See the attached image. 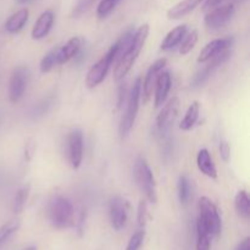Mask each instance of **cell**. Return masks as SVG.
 Returning <instances> with one entry per match:
<instances>
[{
  "mask_svg": "<svg viewBox=\"0 0 250 250\" xmlns=\"http://www.w3.org/2000/svg\"><path fill=\"white\" fill-rule=\"evenodd\" d=\"M148 34H149L148 24H143V26H141L136 32H134L133 44H132L129 51L126 54V55L122 56L120 60L116 61V66H115V71H114V78L116 82L124 80L125 76L131 71L132 66H133V63L136 62V60L138 59L139 54H141L142 49H143L144 44H146V38H148Z\"/></svg>",
  "mask_w": 250,
  "mask_h": 250,
  "instance_id": "6da1fadb",
  "label": "cell"
},
{
  "mask_svg": "<svg viewBox=\"0 0 250 250\" xmlns=\"http://www.w3.org/2000/svg\"><path fill=\"white\" fill-rule=\"evenodd\" d=\"M49 220L58 229H70L75 225V210L67 198L58 195L49 204Z\"/></svg>",
  "mask_w": 250,
  "mask_h": 250,
  "instance_id": "7a4b0ae2",
  "label": "cell"
},
{
  "mask_svg": "<svg viewBox=\"0 0 250 250\" xmlns=\"http://www.w3.org/2000/svg\"><path fill=\"white\" fill-rule=\"evenodd\" d=\"M134 180H136L137 186L144 193L146 200L149 203L155 204L158 202V195H156V185L155 178H154L153 171L149 167L148 163L144 158L139 156L134 164Z\"/></svg>",
  "mask_w": 250,
  "mask_h": 250,
  "instance_id": "3957f363",
  "label": "cell"
},
{
  "mask_svg": "<svg viewBox=\"0 0 250 250\" xmlns=\"http://www.w3.org/2000/svg\"><path fill=\"white\" fill-rule=\"evenodd\" d=\"M141 88L142 80L141 78H137L136 82L132 85L131 90H129L126 112L124 114L121 122H120L119 131L121 138H125V137L129 133V131H131L132 127H133L134 121H136V117L139 109V102H141Z\"/></svg>",
  "mask_w": 250,
  "mask_h": 250,
  "instance_id": "277c9868",
  "label": "cell"
},
{
  "mask_svg": "<svg viewBox=\"0 0 250 250\" xmlns=\"http://www.w3.org/2000/svg\"><path fill=\"white\" fill-rule=\"evenodd\" d=\"M115 56H116V44H114L109 49V51L88 71L87 77H85V84L88 88L93 89L105 80L110 70V66L112 65V62H115Z\"/></svg>",
  "mask_w": 250,
  "mask_h": 250,
  "instance_id": "5b68a950",
  "label": "cell"
},
{
  "mask_svg": "<svg viewBox=\"0 0 250 250\" xmlns=\"http://www.w3.org/2000/svg\"><path fill=\"white\" fill-rule=\"evenodd\" d=\"M199 211L200 214L198 219L207 227L210 236H219L220 232H221V219H220L216 205L208 197H202L199 199Z\"/></svg>",
  "mask_w": 250,
  "mask_h": 250,
  "instance_id": "8992f818",
  "label": "cell"
},
{
  "mask_svg": "<svg viewBox=\"0 0 250 250\" xmlns=\"http://www.w3.org/2000/svg\"><path fill=\"white\" fill-rule=\"evenodd\" d=\"M229 56H231V50H229V49H226V50L222 51V53H220L219 55H216V56H214L212 59H210L209 63H208L204 68H202L199 72L195 73L194 77H193V80L190 81V87L192 88L202 87V85L204 84L208 80H209L210 76H211L212 73H214L215 71H216L217 68L222 65V63H225L227 60H229Z\"/></svg>",
  "mask_w": 250,
  "mask_h": 250,
  "instance_id": "52a82bcc",
  "label": "cell"
},
{
  "mask_svg": "<svg viewBox=\"0 0 250 250\" xmlns=\"http://www.w3.org/2000/svg\"><path fill=\"white\" fill-rule=\"evenodd\" d=\"M234 14V5L233 4H226L222 6L215 7L210 12H208L207 16L204 19L205 27L209 31H217V29L222 28L229 20L232 19Z\"/></svg>",
  "mask_w": 250,
  "mask_h": 250,
  "instance_id": "ba28073f",
  "label": "cell"
},
{
  "mask_svg": "<svg viewBox=\"0 0 250 250\" xmlns=\"http://www.w3.org/2000/svg\"><path fill=\"white\" fill-rule=\"evenodd\" d=\"M178 105H180L178 98H172V99L168 100L167 104L164 105L160 114L158 115V119H156V127H158V131L161 136H166V134L170 132L173 121H175L176 119Z\"/></svg>",
  "mask_w": 250,
  "mask_h": 250,
  "instance_id": "9c48e42d",
  "label": "cell"
},
{
  "mask_svg": "<svg viewBox=\"0 0 250 250\" xmlns=\"http://www.w3.org/2000/svg\"><path fill=\"white\" fill-rule=\"evenodd\" d=\"M28 77L29 72L26 67L21 66V67H17L14 71L11 76V80H10V85H9V99L11 103H17L21 100V98L23 97L24 90H26L27 83H28Z\"/></svg>",
  "mask_w": 250,
  "mask_h": 250,
  "instance_id": "30bf717a",
  "label": "cell"
},
{
  "mask_svg": "<svg viewBox=\"0 0 250 250\" xmlns=\"http://www.w3.org/2000/svg\"><path fill=\"white\" fill-rule=\"evenodd\" d=\"M166 62H167V60H166L165 58L159 59V60H156L155 62L149 67L141 88V98L143 99V104H146V103L150 100L153 90L154 88H155V83L156 80H158L159 73L164 70V67L166 66Z\"/></svg>",
  "mask_w": 250,
  "mask_h": 250,
  "instance_id": "8fae6325",
  "label": "cell"
},
{
  "mask_svg": "<svg viewBox=\"0 0 250 250\" xmlns=\"http://www.w3.org/2000/svg\"><path fill=\"white\" fill-rule=\"evenodd\" d=\"M68 161L71 167L77 170L80 168L83 160V134L81 129H73L67 137Z\"/></svg>",
  "mask_w": 250,
  "mask_h": 250,
  "instance_id": "7c38bea8",
  "label": "cell"
},
{
  "mask_svg": "<svg viewBox=\"0 0 250 250\" xmlns=\"http://www.w3.org/2000/svg\"><path fill=\"white\" fill-rule=\"evenodd\" d=\"M110 222L115 231H120L126 226L127 222V208L126 202L120 195H115L109 203Z\"/></svg>",
  "mask_w": 250,
  "mask_h": 250,
  "instance_id": "4fadbf2b",
  "label": "cell"
},
{
  "mask_svg": "<svg viewBox=\"0 0 250 250\" xmlns=\"http://www.w3.org/2000/svg\"><path fill=\"white\" fill-rule=\"evenodd\" d=\"M232 44V39L229 38H219L214 39L210 43H208L204 46L202 51H200L199 56H198V62L204 63L207 61H209L210 59H212L214 56L219 55L220 53H222L224 50L229 49Z\"/></svg>",
  "mask_w": 250,
  "mask_h": 250,
  "instance_id": "5bb4252c",
  "label": "cell"
},
{
  "mask_svg": "<svg viewBox=\"0 0 250 250\" xmlns=\"http://www.w3.org/2000/svg\"><path fill=\"white\" fill-rule=\"evenodd\" d=\"M171 84H172V81H171L170 73L161 71L155 83V100H154L155 107H160L165 104L168 93H170Z\"/></svg>",
  "mask_w": 250,
  "mask_h": 250,
  "instance_id": "9a60e30c",
  "label": "cell"
},
{
  "mask_svg": "<svg viewBox=\"0 0 250 250\" xmlns=\"http://www.w3.org/2000/svg\"><path fill=\"white\" fill-rule=\"evenodd\" d=\"M54 23V14L50 10H46L44 11L41 16L38 17V20L34 23L33 29H32V39L34 41H39V39H43L44 37L48 36V33L50 32L51 27Z\"/></svg>",
  "mask_w": 250,
  "mask_h": 250,
  "instance_id": "2e32d148",
  "label": "cell"
},
{
  "mask_svg": "<svg viewBox=\"0 0 250 250\" xmlns=\"http://www.w3.org/2000/svg\"><path fill=\"white\" fill-rule=\"evenodd\" d=\"M81 46H82V41L78 37H73L63 46L59 48L58 53V65L68 62L71 59L76 58L77 54L80 53Z\"/></svg>",
  "mask_w": 250,
  "mask_h": 250,
  "instance_id": "e0dca14e",
  "label": "cell"
},
{
  "mask_svg": "<svg viewBox=\"0 0 250 250\" xmlns=\"http://www.w3.org/2000/svg\"><path fill=\"white\" fill-rule=\"evenodd\" d=\"M197 165L198 168L202 171V173H204L205 176H208L209 178H217V170L216 166H215L214 161H212L211 155H210L209 150L208 149H200L199 153L197 156Z\"/></svg>",
  "mask_w": 250,
  "mask_h": 250,
  "instance_id": "ac0fdd59",
  "label": "cell"
},
{
  "mask_svg": "<svg viewBox=\"0 0 250 250\" xmlns=\"http://www.w3.org/2000/svg\"><path fill=\"white\" fill-rule=\"evenodd\" d=\"M204 0H182L175 6L171 7L167 11V17L170 20H180L186 15L190 14L198 5H200Z\"/></svg>",
  "mask_w": 250,
  "mask_h": 250,
  "instance_id": "d6986e66",
  "label": "cell"
},
{
  "mask_svg": "<svg viewBox=\"0 0 250 250\" xmlns=\"http://www.w3.org/2000/svg\"><path fill=\"white\" fill-rule=\"evenodd\" d=\"M29 12L27 9H21L17 12L12 14L11 16L7 19L6 23H5V29H6L9 33H17V32L21 31L24 27V24L28 21Z\"/></svg>",
  "mask_w": 250,
  "mask_h": 250,
  "instance_id": "ffe728a7",
  "label": "cell"
},
{
  "mask_svg": "<svg viewBox=\"0 0 250 250\" xmlns=\"http://www.w3.org/2000/svg\"><path fill=\"white\" fill-rule=\"evenodd\" d=\"M187 33V26L186 24H181V26H177L176 28H173L172 31H170L167 33V36L165 37V39L161 43L160 49L163 51L171 50V49L175 48L176 45L181 43V41L183 39V37Z\"/></svg>",
  "mask_w": 250,
  "mask_h": 250,
  "instance_id": "44dd1931",
  "label": "cell"
},
{
  "mask_svg": "<svg viewBox=\"0 0 250 250\" xmlns=\"http://www.w3.org/2000/svg\"><path fill=\"white\" fill-rule=\"evenodd\" d=\"M199 114H200V105L198 102H193L190 104V106L188 107L187 112H186L185 117L181 121L180 124V128L182 131H189L194 127V125L197 124L198 119H199Z\"/></svg>",
  "mask_w": 250,
  "mask_h": 250,
  "instance_id": "7402d4cb",
  "label": "cell"
},
{
  "mask_svg": "<svg viewBox=\"0 0 250 250\" xmlns=\"http://www.w3.org/2000/svg\"><path fill=\"white\" fill-rule=\"evenodd\" d=\"M234 207H236L237 212L241 217L248 220L250 216V199L248 197V193L246 190H239L234 199Z\"/></svg>",
  "mask_w": 250,
  "mask_h": 250,
  "instance_id": "603a6c76",
  "label": "cell"
},
{
  "mask_svg": "<svg viewBox=\"0 0 250 250\" xmlns=\"http://www.w3.org/2000/svg\"><path fill=\"white\" fill-rule=\"evenodd\" d=\"M133 38H134V32L128 31L127 33H125L124 36L120 38L119 42H116V56H115V61L120 60L122 56L126 55L127 53L131 49L132 44H133Z\"/></svg>",
  "mask_w": 250,
  "mask_h": 250,
  "instance_id": "cb8c5ba5",
  "label": "cell"
},
{
  "mask_svg": "<svg viewBox=\"0 0 250 250\" xmlns=\"http://www.w3.org/2000/svg\"><path fill=\"white\" fill-rule=\"evenodd\" d=\"M54 102H55V98L53 95H49V97L42 99L38 104H36L32 107L31 111H29V117H32V119H38V117L44 116L51 109V106L54 105Z\"/></svg>",
  "mask_w": 250,
  "mask_h": 250,
  "instance_id": "d4e9b609",
  "label": "cell"
},
{
  "mask_svg": "<svg viewBox=\"0 0 250 250\" xmlns=\"http://www.w3.org/2000/svg\"><path fill=\"white\" fill-rule=\"evenodd\" d=\"M29 190H31V186L28 185L23 186V187L17 190L16 195L14 198V203H12V212L14 214H20L24 209V205H26L27 199L29 197Z\"/></svg>",
  "mask_w": 250,
  "mask_h": 250,
  "instance_id": "484cf974",
  "label": "cell"
},
{
  "mask_svg": "<svg viewBox=\"0 0 250 250\" xmlns=\"http://www.w3.org/2000/svg\"><path fill=\"white\" fill-rule=\"evenodd\" d=\"M20 226H21V221L19 219H14L0 227V247L6 243V241L12 234L19 231Z\"/></svg>",
  "mask_w": 250,
  "mask_h": 250,
  "instance_id": "4316f807",
  "label": "cell"
},
{
  "mask_svg": "<svg viewBox=\"0 0 250 250\" xmlns=\"http://www.w3.org/2000/svg\"><path fill=\"white\" fill-rule=\"evenodd\" d=\"M197 250H210V238H211V236H210L207 227L203 225V222L199 219H198L197 222Z\"/></svg>",
  "mask_w": 250,
  "mask_h": 250,
  "instance_id": "83f0119b",
  "label": "cell"
},
{
  "mask_svg": "<svg viewBox=\"0 0 250 250\" xmlns=\"http://www.w3.org/2000/svg\"><path fill=\"white\" fill-rule=\"evenodd\" d=\"M197 43H198V32L195 31V29L190 31L189 33H186V36L183 37V39L181 41V45H180L181 55H187L188 53H190Z\"/></svg>",
  "mask_w": 250,
  "mask_h": 250,
  "instance_id": "f1b7e54d",
  "label": "cell"
},
{
  "mask_svg": "<svg viewBox=\"0 0 250 250\" xmlns=\"http://www.w3.org/2000/svg\"><path fill=\"white\" fill-rule=\"evenodd\" d=\"M58 53L59 48H54L53 50L49 51L41 61V72L42 73H48L58 65Z\"/></svg>",
  "mask_w": 250,
  "mask_h": 250,
  "instance_id": "f546056e",
  "label": "cell"
},
{
  "mask_svg": "<svg viewBox=\"0 0 250 250\" xmlns=\"http://www.w3.org/2000/svg\"><path fill=\"white\" fill-rule=\"evenodd\" d=\"M190 198V185L189 180L187 176H181L178 180V199H180L181 204L186 205L189 202Z\"/></svg>",
  "mask_w": 250,
  "mask_h": 250,
  "instance_id": "4dcf8cb0",
  "label": "cell"
},
{
  "mask_svg": "<svg viewBox=\"0 0 250 250\" xmlns=\"http://www.w3.org/2000/svg\"><path fill=\"white\" fill-rule=\"evenodd\" d=\"M120 0H102L98 5L97 9V15L99 19H105L107 15L111 14L112 10L116 7V5L119 4Z\"/></svg>",
  "mask_w": 250,
  "mask_h": 250,
  "instance_id": "1f68e13d",
  "label": "cell"
},
{
  "mask_svg": "<svg viewBox=\"0 0 250 250\" xmlns=\"http://www.w3.org/2000/svg\"><path fill=\"white\" fill-rule=\"evenodd\" d=\"M137 220H138L139 227L144 229L146 226V222L149 220V212H148V203L146 200L142 199L138 204V212H137Z\"/></svg>",
  "mask_w": 250,
  "mask_h": 250,
  "instance_id": "d6a6232c",
  "label": "cell"
},
{
  "mask_svg": "<svg viewBox=\"0 0 250 250\" xmlns=\"http://www.w3.org/2000/svg\"><path fill=\"white\" fill-rule=\"evenodd\" d=\"M144 237H146V232H144V229H139V231H137L136 233L131 237V239H129L126 250H139L141 249L142 244H143V242H144Z\"/></svg>",
  "mask_w": 250,
  "mask_h": 250,
  "instance_id": "836d02e7",
  "label": "cell"
},
{
  "mask_svg": "<svg viewBox=\"0 0 250 250\" xmlns=\"http://www.w3.org/2000/svg\"><path fill=\"white\" fill-rule=\"evenodd\" d=\"M95 1H97V0H78L77 4L73 7L72 16L78 17L81 16V15L84 14V12H87Z\"/></svg>",
  "mask_w": 250,
  "mask_h": 250,
  "instance_id": "e575fe53",
  "label": "cell"
},
{
  "mask_svg": "<svg viewBox=\"0 0 250 250\" xmlns=\"http://www.w3.org/2000/svg\"><path fill=\"white\" fill-rule=\"evenodd\" d=\"M220 155H221V159L227 163L231 158V148H229V144L227 142H221L220 143Z\"/></svg>",
  "mask_w": 250,
  "mask_h": 250,
  "instance_id": "d590c367",
  "label": "cell"
},
{
  "mask_svg": "<svg viewBox=\"0 0 250 250\" xmlns=\"http://www.w3.org/2000/svg\"><path fill=\"white\" fill-rule=\"evenodd\" d=\"M117 94H119V97H117V109H121L122 104H124L127 97V87L125 83L124 84H120Z\"/></svg>",
  "mask_w": 250,
  "mask_h": 250,
  "instance_id": "8d00e7d4",
  "label": "cell"
},
{
  "mask_svg": "<svg viewBox=\"0 0 250 250\" xmlns=\"http://www.w3.org/2000/svg\"><path fill=\"white\" fill-rule=\"evenodd\" d=\"M85 217H87V212H85L84 210H82V211H81V215H80V220H78V224H77V232H78V236L80 237H82L83 232H84Z\"/></svg>",
  "mask_w": 250,
  "mask_h": 250,
  "instance_id": "74e56055",
  "label": "cell"
},
{
  "mask_svg": "<svg viewBox=\"0 0 250 250\" xmlns=\"http://www.w3.org/2000/svg\"><path fill=\"white\" fill-rule=\"evenodd\" d=\"M224 0H204V9H212L220 5Z\"/></svg>",
  "mask_w": 250,
  "mask_h": 250,
  "instance_id": "f35d334b",
  "label": "cell"
},
{
  "mask_svg": "<svg viewBox=\"0 0 250 250\" xmlns=\"http://www.w3.org/2000/svg\"><path fill=\"white\" fill-rule=\"evenodd\" d=\"M236 250H250V238L249 237H247L244 241H242L241 243L238 244V247H237Z\"/></svg>",
  "mask_w": 250,
  "mask_h": 250,
  "instance_id": "ab89813d",
  "label": "cell"
},
{
  "mask_svg": "<svg viewBox=\"0 0 250 250\" xmlns=\"http://www.w3.org/2000/svg\"><path fill=\"white\" fill-rule=\"evenodd\" d=\"M33 153H34V146H33V144H27L26 150H24V156H26L27 160H31Z\"/></svg>",
  "mask_w": 250,
  "mask_h": 250,
  "instance_id": "60d3db41",
  "label": "cell"
},
{
  "mask_svg": "<svg viewBox=\"0 0 250 250\" xmlns=\"http://www.w3.org/2000/svg\"><path fill=\"white\" fill-rule=\"evenodd\" d=\"M26 250H38L36 248V247H29V248H27Z\"/></svg>",
  "mask_w": 250,
  "mask_h": 250,
  "instance_id": "b9f144b4",
  "label": "cell"
},
{
  "mask_svg": "<svg viewBox=\"0 0 250 250\" xmlns=\"http://www.w3.org/2000/svg\"><path fill=\"white\" fill-rule=\"evenodd\" d=\"M17 1H20V2H27V1H29V0H17Z\"/></svg>",
  "mask_w": 250,
  "mask_h": 250,
  "instance_id": "7bdbcfd3",
  "label": "cell"
}]
</instances>
